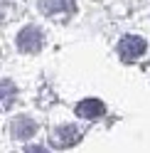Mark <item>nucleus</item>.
<instances>
[{"mask_svg": "<svg viewBox=\"0 0 150 153\" xmlns=\"http://www.w3.org/2000/svg\"><path fill=\"white\" fill-rule=\"evenodd\" d=\"M17 99V87L12 82H0V111H5V109H10L12 104Z\"/></svg>", "mask_w": 150, "mask_h": 153, "instance_id": "7", "label": "nucleus"}, {"mask_svg": "<svg viewBox=\"0 0 150 153\" xmlns=\"http://www.w3.org/2000/svg\"><path fill=\"white\" fill-rule=\"evenodd\" d=\"M25 153H47V151H44L42 146H32V148H27Z\"/></svg>", "mask_w": 150, "mask_h": 153, "instance_id": "8", "label": "nucleus"}, {"mask_svg": "<svg viewBox=\"0 0 150 153\" xmlns=\"http://www.w3.org/2000/svg\"><path fill=\"white\" fill-rule=\"evenodd\" d=\"M145 47H148V45H145L143 37L126 35V37H121V42H118V57H121L126 64H130V62H135L138 57L145 54Z\"/></svg>", "mask_w": 150, "mask_h": 153, "instance_id": "2", "label": "nucleus"}, {"mask_svg": "<svg viewBox=\"0 0 150 153\" xmlns=\"http://www.w3.org/2000/svg\"><path fill=\"white\" fill-rule=\"evenodd\" d=\"M49 141H52L54 148H69V146H74V143L81 141V131L76 126H71V123H67V126L54 128L52 136H49Z\"/></svg>", "mask_w": 150, "mask_h": 153, "instance_id": "4", "label": "nucleus"}, {"mask_svg": "<svg viewBox=\"0 0 150 153\" xmlns=\"http://www.w3.org/2000/svg\"><path fill=\"white\" fill-rule=\"evenodd\" d=\"M42 42H44L42 30H40V27H35V25L22 27L20 35H17V50H20V52H27V54L40 52V50H42Z\"/></svg>", "mask_w": 150, "mask_h": 153, "instance_id": "3", "label": "nucleus"}, {"mask_svg": "<svg viewBox=\"0 0 150 153\" xmlns=\"http://www.w3.org/2000/svg\"><path fill=\"white\" fill-rule=\"evenodd\" d=\"M40 10L49 17V20L67 22L74 15L76 5H74V0H40Z\"/></svg>", "mask_w": 150, "mask_h": 153, "instance_id": "1", "label": "nucleus"}, {"mask_svg": "<svg viewBox=\"0 0 150 153\" xmlns=\"http://www.w3.org/2000/svg\"><path fill=\"white\" fill-rule=\"evenodd\" d=\"M35 133H37V123H35L32 119L20 116V119L12 121V136H15L17 141H30Z\"/></svg>", "mask_w": 150, "mask_h": 153, "instance_id": "6", "label": "nucleus"}, {"mask_svg": "<svg viewBox=\"0 0 150 153\" xmlns=\"http://www.w3.org/2000/svg\"><path fill=\"white\" fill-rule=\"evenodd\" d=\"M104 114H106V106H104V101H99V99H84V101L76 104V116L79 119L93 121V119L104 116Z\"/></svg>", "mask_w": 150, "mask_h": 153, "instance_id": "5", "label": "nucleus"}]
</instances>
